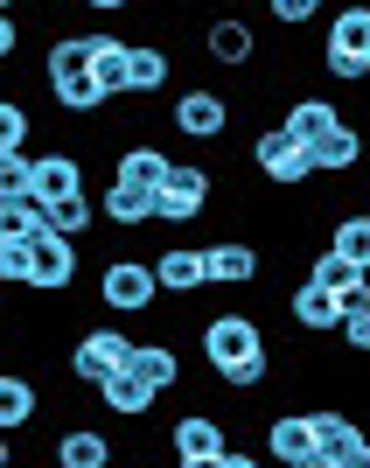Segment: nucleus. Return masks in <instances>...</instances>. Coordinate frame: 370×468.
Instances as JSON below:
<instances>
[{
	"label": "nucleus",
	"instance_id": "30",
	"mask_svg": "<svg viewBox=\"0 0 370 468\" xmlns=\"http://www.w3.org/2000/svg\"><path fill=\"white\" fill-rule=\"evenodd\" d=\"M91 224H98V196H91V189H78V196H63V203H49V231H63V238H91Z\"/></svg>",
	"mask_w": 370,
	"mask_h": 468
},
{
	"label": "nucleus",
	"instance_id": "22",
	"mask_svg": "<svg viewBox=\"0 0 370 468\" xmlns=\"http://www.w3.org/2000/svg\"><path fill=\"white\" fill-rule=\"evenodd\" d=\"M42 420V385L21 371H0V433H21Z\"/></svg>",
	"mask_w": 370,
	"mask_h": 468
},
{
	"label": "nucleus",
	"instance_id": "2",
	"mask_svg": "<svg viewBox=\"0 0 370 468\" xmlns=\"http://www.w3.org/2000/svg\"><path fill=\"white\" fill-rule=\"evenodd\" d=\"M196 350H203L210 371H231V364H245L252 350H266V329H259V314L224 308V314H210V322L196 329Z\"/></svg>",
	"mask_w": 370,
	"mask_h": 468
},
{
	"label": "nucleus",
	"instance_id": "37",
	"mask_svg": "<svg viewBox=\"0 0 370 468\" xmlns=\"http://www.w3.org/2000/svg\"><path fill=\"white\" fill-rule=\"evenodd\" d=\"M15 49H21V21L0 15V63H15Z\"/></svg>",
	"mask_w": 370,
	"mask_h": 468
},
{
	"label": "nucleus",
	"instance_id": "33",
	"mask_svg": "<svg viewBox=\"0 0 370 468\" xmlns=\"http://www.w3.org/2000/svg\"><path fill=\"white\" fill-rule=\"evenodd\" d=\"M36 273V245L28 238H0V287H28Z\"/></svg>",
	"mask_w": 370,
	"mask_h": 468
},
{
	"label": "nucleus",
	"instance_id": "35",
	"mask_svg": "<svg viewBox=\"0 0 370 468\" xmlns=\"http://www.w3.org/2000/svg\"><path fill=\"white\" fill-rule=\"evenodd\" d=\"M266 7H273L280 28H308L314 15H329V0H266Z\"/></svg>",
	"mask_w": 370,
	"mask_h": 468
},
{
	"label": "nucleus",
	"instance_id": "7",
	"mask_svg": "<svg viewBox=\"0 0 370 468\" xmlns=\"http://www.w3.org/2000/svg\"><path fill=\"white\" fill-rule=\"evenodd\" d=\"M314 441H322V468H370V433L350 412L314 406Z\"/></svg>",
	"mask_w": 370,
	"mask_h": 468
},
{
	"label": "nucleus",
	"instance_id": "28",
	"mask_svg": "<svg viewBox=\"0 0 370 468\" xmlns=\"http://www.w3.org/2000/svg\"><path fill=\"white\" fill-rule=\"evenodd\" d=\"M329 245L350 259V266H364V273H370V210H343L329 224Z\"/></svg>",
	"mask_w": 370,
	"mask_h": 468
},
{
	"label": "nucleus",
	"instance_id": "19",
	"mask_svg": "<svg viewBox=\"0 0 370 468\" xmlns=\"http://www.w3.org/2000/svg\"><path fill=\"white\" fill-rule=\"evenodd\" d=\"M126 63H133V42L105 36V28H91V78L105 98H133V84H126Z\"/></svg>",
	"mask_w": 370,
	"mask_h": 468
},
{
	"label": "nucleus",
	"instance_id": "5",
	"mask_svg": "<svg viewBox=\"0 0 370 468\" xmlns=\"http://www.w3.org/2000/svg\"><path fill=\"white\" fill-rule=\"evenodd\" d=\"M98 301H105V314H147L161 301L154 259H105V273H98Z\"/></svg>",
	"mask_w": 370,
	"mask_h": 468
},
{
	"label": "nucleus",
	"instance_id": "23",
	"mask_svg": "<svg viewBox=\"0 0 370 468\" xmlns=\"http://www.w3.org/2000/svg\"><path fill=\"white\" fill-rule=\"evenodd\" d=\"M57 468H112V433L105 427H63L57 433Z\"/></svg>",
	"mask_w": 370,
	"mask_h": 468
},
{
	"label": "nucleus",
	"instance_id": "31",
	"mask_svg": "<svg viewBox=\"0 0 370 468\" xmlns=\"http://www.w3.org/2000/svg\"><path fill=\"white\" fill-rule=\"evenodd\" d=\"M36 140V112L21 105V98L0 91V154H15V147H28Z\"/></svg>",
	"mask_w": 370,
	"mask_h": 468
},
{
	"label": "nucleus",
	"instance_id": "16",
	"mask_svg": "<svg viewBox=\"0 0 370 468\" xmlns=\"http://www.w3.org/2000/svg\"><path fill=\"white\" fill-rule=\"evenodd\" d=\"M98 217L105 224H119V231H147L154 224V189H140V182H105L98 189Z\"/></svg>",
	"mask_w": 370,
	"mask_h": 468
},
{
	"label": "nucleus",
	"instance_id": "9",
	"mask_svg": "<svg viewBox=\"0 0 370 468\" xmlns=\"http://www.w3.org/2000/svg\"><path fill=\"white\" fill-rule=\"evenodd\" d=\"M168 448H175L182 468H217V454L231 448V433H224L217 412H182L175 427H168Z\"/></svg>",
	"mask_w": 370,
	"mask_h": 468
},
{
	"label": "nucleus",
	"instance_id": "24",
	"mask_svg": "<svg viewBox=\"0 0 370 468\" xmlns=\"http://www.w3.org/2000/svg\"><path fill=\"white\" fill-rule=\"evenodd\" d=\"M308 154H314V176H350L356 161H364V133H356L350 119H343V126H329V133L314 140Z\"/></svg>",
	"mask_w": 370,
	"mask_h": 468
},
{
	"label": "nucleus",
	"instance_id": "41",
	"mask_svg": "<svg viewBox=\"0 0 370 468\" xmlns=\"http://www.w3.org/2000/svg\"><path fill=\"white\" fill-rule=\"evenodd\" d=\"M57 7H78V0H57Z\"/></svg>",
	"mask_w": 370,
	"mask_h": 468
},
{
	"label": "nucleus",
	"instance_id": "14",
	"mask_svg": "<svg viewBox=\"0 0 370 468\" xmlns=\"http://www.w3.org/2000/svg\"><path fill=\"white\" fill-rule=\"evenodd\" d=\"M154 280H161V293L189 301V293L210 287V252L203 245H168V252H154Z\"/></svg>",
	"mask_w": 370,
	"mask_h": 468
},
{
	"label": "nucleus",
	"instance_id": "18",
	"mask_svg": "<svg viewBox=\"0 0 370 468\" xmlns=\"http://www.w3.org/2000/svg\"><path fill=\"white\" fill-rule=\"evenodd\" d=\"M329 57H364L370 63V0H350V7H329V36H322Z\"/></svg>",
	"mask_w": 370,
	"mask_h": 468
},
{
	"label": "nucleus",
	"instance_id": "11",
	"mask_svg": "<svg viewBox=\"0 0 370 468\" xmlns=\"http://www.w3.org/2000/svg\"><path fill=\"white\" fill-rule=\"evenodd\" d=\"M28 245H36V273H28V287H36V293H70V280H78V238H63V231L42 224Z\"/></svg>",
	"mask_w": 370,
	"mask_h": 468
},
{
	"label": "nucleus",
	"instance_id": "3",
	"mask_svg": "<svg viewBox=\"0 0 370 468\" xmlns=\"http://www.w3.org/2000/svg\"><path fill=\"white\" fill-rule=\"evenodd\" d=\"M245 161H252L259 182H273V189H301V182H314V154L287 133V126H259L252 147H245Z\"/></svg>",
	"mask_w": 370,
	"mask_h": 468
},
{
	"label": "nucleus",
	"instance_id": "13",
	"mask_svg": "<svg viewBox=\"0 0 370 468\" xmlns=\"http://www.w3.org/2000/svg\"><path fill=\"white\" fill-rule=\"evenodd\" d=\"M203 57H210L217 70H245V63L259 57V28L245 15H217L210 28H203Z\"/></svg>",
	"mask_w": 370,
	"mask_h": 468
},
{
	"label": "nucleus",
	"instance_id": "21",
	"mask_svg": "<svg viewBox=\"0 0 370 468\" xmlns=\"http://www.w3.org/2000/svg\"><path fill=\"white\" fill-rule=\"evenodd\" d=\"M280 126H287L301 147H314L329 126H343V105H335L329 91H308V98H293V105H287V119H280Z\"/></svg>",
	"mask_w": 370,
	"mask_h": 468
},
{
	"label": "nucleus",
	"instance_id": "20",
	"mask_svg": "<svg viewBox=\"0 0 370 468\" xmlns=\"http://www.w3.org/2000/svg\"><path fill=\"white\" fill-rule=\"evenodd\" d=\"M78 189H91V182H84V161L70 154V147L36 154V196L42 203H63V196H78Z\"/></svg>",
	"mask_w": 370,
	"mask_h": 468
},
{
	"label": "nucleus",
	"instance_id": "4",
	"mask_svg": "<svg viewBox=\"0 0 370 468\" xmlns=\"http://www.w3.org/2000/svg\"><path fill=\"white\" fill-rule=\"evenodd\" d=\"M217 203V176L210 168H196V161H175L168 168V182L154 189V224H203V210Z\"/></svg>",
	"mask_w": 370,
	"mask_h": 468
},
{
	"label": "nucleus",
	"instance_id": "12",
	"mask_svg": "<svg viewBox=\"0 0 370 468\" xmlns=\"http://www.w3.org/2000/svg\"><path fill=\"white\" fill-rule=\"evenodd\" d=\"M203 252H210V287H259L266 280V252L252 238H217Z\"/></svg>",
	"mask_w": 370,
	"mask_h": 468
},
{
	"label": "nucleus",
	"instance_id": "15",
	"mask_svg": "<svg viewBox=\"0 0 370 468\" xmlns=\"http://www.w3.org/2000/svg\"><path fill=\"white\" fill-rule=\"evenodd\" d=\"M287 314H293L301 335H329V329H343V293L322 287V280H301V287L287 293Z\"/></svg>",
	"mask_w": 370,
	"mask_h": 468
},
{
	"label": "nucleus",
	"instance_id": "42",
	"mask_svg": "<svg viewBox=\"0 0 370 468\" xmlns=\"http://www.w3.org/2000/svg\"><path fill=\"white\" fill-rule=\"evenodd\" d=\"M0 371H7V364H0Z\"/></svg>",
	"mask_w": 370,
	"mask_h": 468
},
{
	"label": "nucleus",
	"instance_id": "8",
	"mask_svg": "<svg viewBox=\"0 0 370 468\" xmlns=\"http://www.w3.org/2000/svg\"><path fill=\"white\" fill-rule=\"evenodd\" d=\"M175 133L182 140H224L231 133V98L224 91H210V84H189V91L175 98Z\"/></svg>",
	"mask_w": 370,
	"mask_h": 468
},
{
	"label": "nucleus",
	"instance_id": "34",
	"mask_svg": "<svg viewBox=\"0 0 370 468\" xmlns=\"http://www.w3.org/2000/svg\"><path fill=\"white\" fill-rule=\"evenodd\" d=\"M28 189H36V161H28V147L0 154V196H28Z\"/></svg>",
	"mask_w": 370,
	"mask_h": 468
},
{
	"label": "nucleus",
	"instance_id": "39",
	"mask_svg": "<svg viewBox=\"0 0 370 468\" xmlns=\"http://www.w3.org/2000/svg\"><path fill=\"white\" fill-rule=\"evenodd\" d=\"M15 462V433H0V468Z\"/></svg>",
	"mask_w": 370,
	"mask_h": 468
},
{
	"label": "nucleus",
	"instance_id": "32",
	"mask_svg": "<svg viewBox=\"0 0 370 468\" xmlns=\"http://www.w3.org/2000/svg\"><path fill=\"white\" fill-rule=\"evenodd\" d=\"M308 280H322V287L343 293V287H356V280H370V273H364V266H350L335 245H322V252H314V266H308Z\"/></svg>",
	"mask_w": 370,
	"mask_h": 468
},
{
	"label": "nucleus",
	"instance_id": "26",
	"mask_svg": "<svg viewBox=\"0 0 370 468\" xmlns=\"http://www.w3.org/2000/svg\"><path fill=\"white\" fill-rule=\"evenodd\" d=\"M217 385L231 391V399H259V391H273V343L252 350L245 364H231V371H217Z\"/></svg>",
	"mask_w": 370,
	"mask_h": 468
},
{
	"label": "nucleus",
	"instance_id": "1",
	"mask_svg": "<svg viewBox=\"0 0 370 468\" xmlns=\"http://www.w3.org/2000/svg\"><path fill=\"white\" fill-rule=\"evenodd\" d=\"M42 84H49V98H57L70 119H98L105 105H112V98L98 91V78H91V36H57L49 42Z\"/></svg>",
	"mask_w": 370,
	"mask_h": 468
},
{
	"label": "nucleus",
	"instance_id": "38",
	"mask_svg": "<svg viewBox=\"0 0 370 468\" xmlns=\"http://www.w3.org/2000/svg\"><path fill=\"white\" fill-rule=\"evenodd\" d=\"M78 7H91V15H126L133 0H78Z\"/></svg>",
	"mask_w": 370,
	"mask_h": 468
},
{
	"label": "nucleus",
	"instance_id": "29",
	"mask_svg": "<svg viewBox=\"0 0 370 468\" xmlns=\"http://www.w3.org/2000/svg\"><path fill=\"white\" fill-rule=\"evenodd\" d=\"M168 49H154V42H133V63H126V84H133V98H154L161 84H168Z\"/></svg>",
	"mask_w": 370,
	"mask_h": 468
},
{
	"label": "nucleus",
	"instance_id": "40",
	"mask_svg": "<svg viewBox=\"0 0 370 468\" xmlns=\"http://www.w3.org/2000/svg\"><path fill=\"white\" fill-rule=\"evenodd\" d=\"M15 7H21V0H0V15H15Z\"/></svg>",
	"mask_w": 370,
	"mask_h": 468
},
{
	"label": "nucleus",
	"instance_id": "6",
	"mask_svg": "<svg viewBox=\"0 0 370 468\" xmlns=\"http://www.w3.org/2000/svg\"><path fill=\"white\" fill-rule=\"evenodd\" d=\"M126 364H133V335L126 329H84L78 343H70V378H78V385H105V378L112 371H126Z\"/></svg>",
	"mask_w": 370,
	"mask_h": 468
},
{
	"label": "nucleus",
	"instance_id": "36",
	"mask_svg": "<svg viewBox=\"0 0 370 468\" xmlns=\"http://www.w3.org/2000/svg\"><path fill=\"white\" fill-rule=\"evenodd\" d=\"M343 343H350L356 356H370V308H356V314H343Z\"/></svg>",
	"mask_w": 370,
	"mask_h": 468
},
{
	"label": "nucleus",
	"instance_id": "17",
	"mask_svg": "<svg viewBox=\"0 0 370 468\" xmlns=\"http://www.w3.org/2000/svg\"><path fill=\"white\" fill-rule=\"evenodd\" d=\"M154 399H161V391L147 385L133 364H126V371H112L105 385H98V406L112 412V420H147V412H154Z\"/></svg>",
	"mask_w": 370,
	"mask_h": 468
},
{
	"label": "nucleus",
	"instance_id": "25",
	"mask_svg": "<svg viewBox=\"0 0 370 468\" xmlns=\"http://www.w3.org/2000/svg\"><path fill=\"white\" fill-rule=\"evenodd\" d=\"M168 168H175V154H161L154 140H133V147H119V161H112V176L119 182H140V189H161Z\"/></svg>",
	"mask_w": 370,
	"mask_h": 468
},
{
	"label": "nucleus",
	"instance_id": "27",
	"mask_svg": "<svg viewBox=\"0 0 370 468\" xmlns=\"http://www.w3.org/2000/svg\"><path fill=\"white\" fill-rule=\"evenodd\" d=\"M133 371L147 378L154 391H175L182 385V350H175V343H133Z\"/></svg>",
	"mask_w": 370,
	"mask_h": 468
},
{
	"label": "nucleus",
	"instance_id": "10",
	"mask_svg": "<svg viewBox=\"0 0 370 468\" xmlns=\"http://www.w3.org/2000/svg\"><path fill=\"white\" fill-rule=\"evenodd\" d=\"M266 454L287 468H322V441H314V412H273L266 420Z\"/></svg>",
	"mask_w": 370,
	"mask_h": 468
}]
</instances>
